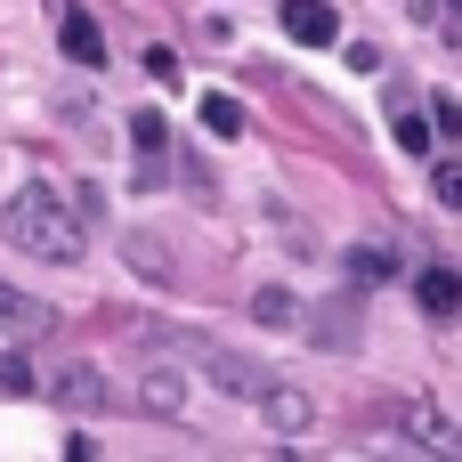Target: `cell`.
Here are the masks:
<instances>
[{
	"label": "cell",
	"instance_id": "cell-19",
	"mask_svg": "<svg viewBox=\"0 0 462 462\" xmlns=\"http://www.w3.org/2000/svg\"><path fill=\"white\" fill-rule=\"evenodd\" d=\"M447 8H455V16H462V0H447Z\"/></svg>",
	"mask_w": 462,
	"mask_h": 462
},
{
	"label": "cell",
	"instance_id": "cell-3",
	"mask_svg": "<svg viewBox=\"0 0 462 462\" xmlns=\"http://www.w3.org/2000/svg\"><path fill=\"white\" fill-rule=\"evenodd\" d=\"M398 430H406V447H422V455H447L462 462V430L430 406V398H406V414H398Z\"/></svg>",
	"mask_w": 462,
	"mask_h": 462
},
{
	"label": "cell",
	"instance_id": "cell-18",
	"mask_svg": "<svg viewBox=\"0 0 462 462\" xmlns=\"http://www.w3.org/2000/svg\"><path fill=\"white\" fill-rule=\"evenodd\" d=\"M430 122H439V130L455 138V130H462V106H455V97H430Z\"/></svg>",
	"mask_w": 462,
	"mask_h": 462
},
{
	"label": "cell",
	"instance_id": "cell-15",
	"mask_svg": "<svg viewBox=\"0 0 462 462\" xmlns=\"http://www.w3.org/2000/svg\"><path fill=\"white\" fill-rule=\"evenodd\" d=\"M349 276H357V284H382V276H390V252H374V244L349 252Z\"/></svg>",
	"mask_w": 462,
	"mask_h": 462
},
{
	"label": "cell",
	"instance_id": "cell-17",
	"mask_svg": "<svg viewBox=\"0 0 462 462\" xmlns=\"http://www.w3.org/2000/svg\"><path fill=\"white\" fill-rule=\"evenodd\" d=\"M430 187H439V203H447V211H462V162H439V179H430Z\"/></svg>",
	"mask_w": 462,
	"mask_h": 462
},
{
	"label": "cell",
	"instance_id": "cell-11",
	"mask_svg": "<svg viewBox=\"0 0 462 462\" xmlns=\"http://www.w3.org/2000/svg\"><path fill=\"white\" fill-rule=\"evenodd\" d=\"M211 382H219L227 398H252V406H260V390H268V374L244 365V357H211Z\"/></svg>",
	"mask_w": 462,
	"mask_h": 462
},
{
	"label": "cell",
	"instance_id": "cell-13",
	"mask_svg": "<svg viewBox=\"0 0 462 462\" xmlns=\"http://www.w3.org/2000/svg\"><path fill=\"white\" fill-rule=\"evenodd\" d=\"M203 130H211V138H244V106L211 89V97H203Z\"/></svg>",
	"mask_w": 462,
	"mask_h": 462
},
{
	"label": "cell",
	"instance_id": "cell-6",
	"mask_svg": "<svg viewBox=\"0 0 462 462\" xmlns=\"http://www.w3.org/2000/svg\"><path fill=\"white\" fill-rule=\"evenodd\" d=\"M276 24H284L292 41H309V49H333V41H341L333 0H276Z\"/></svg>",
	"mask_w": 462,
	"mask_h": 462
},
{
	"label": "cell",
	"instance_id": "cell-2",
	"mask_svg": "<svg viewBox=\"0 0 462 462\" xmlns=\"http://www.w3.org/2000/svg\"><path fill=\"white\" fill-rule=\"evenodd\" d=\"M130 146H138V187H171V122L154 106L130 114Z\"/></svg>",
	"mask_w": 462,
	"mask_h": 462
},
{
	"label": "cell",
	"instance_id": "cell-1",
	"mask_svg": "<svg viewBox=\"0 0 462 462\" xmlns=\"http://www.w3.org/2000/svg\"><path fill=\"white\" fill-rule=\"evenodd\" d=\"M8 244L16 252H32V260H49V268H73L81 260V219L65 211V195L57 187H16L8 195Z\"/></svg>",
	"mask_w": 462,
	"mask_h": 462
},
{
	"label": "cell",
	"instance_id": "cell-10",
	"mask_svg": "<svg viewBox=\"0 0 462 462\" xmlns=\"http://www.w3.org/2000/svg\"><path fill=\"white\" fill-rule=\"evenodd\" d=\"M252 317H260L268 333H292V325H300V300H292L284 284H260V292H252Z\"/></svg>",
	"mask_w": 462,
	"mask_h": 462
},
{
	"label": "cell",
	"instance_id": "cell-12",
	"mask_svg": "<svg viewBox=\"0 0 462 462\" xmlns=\"http://www.w3.org/2000/svg\"><path fill=\"white\" fill-rule=\"evenodd\" d=\"M414 292H422V309H430V317H455V309H462V276H455V268H422V284H414Z\"/></svg>",
	"mask_w": 462,
	"mask_h": 462
},
{
	"label": "cell",
	"instance_id": "cell-9",
	"mask_svg": "<svg viewBox=\"0 0 462 462\" xmlns=\"http://www.w3.org/2000/svg\"><path fill=\"white\" fill-rule=\"evenodd\" d=\"M57 41H65V57H73V65H106V32H97V16H89V8H65V32H57Z\"/></svg>",
	"mask_w": 462,
	"mask_h": 462
},
{
	"label": "cell",
	"instance_id": "cell-8",
	"mask_svg": "<svg viewBox=\"0 0 462 462\" xmlns=\"http://www.w3.org/2000/svg\"><path fill=\"white\" fill-rule=\"evenodd\" d=\"M138 406L171 422V414L187 406V374H179V365H146V382H138Z\"/></svg>",
	"mask_w": 462,
	"mask_h": 462
},
{
	"label": "cell",
	"instance_id": "cell-14",
	"mask_svg": "<svg viewBox=\"0 0 462 462\" xmlns=\"http://www.w3.org/2000/svg\"><path fill=\"white\" fill-rule=\"evenodd\" d=\"M390 138H398L406 154H422V146L439 138V122H430V114H406V106H398V114H390Z\"/></svg>",
	"mask_w": 462,
	"mask_h": 462
},
{
	"label": "cell",
	"instance_id": "cell-5",
	"mask_svg": "<svg viewBox=\"0 0 462 462\" xmlns=\"http://www.w3.org/2000/svg\"><path fill=\"white\" fill-rule=\"evenodd\" d=\"M41 390H49V398H57V406H65V414H97V406H106V398H114V390H106V374H97V365H57V374H49V382H41Z\"/></svg>",
	"mask_w": 462,
	"mask_h": 462
},
{
	"label": "cell",
	"instance_id": "cell-4",
	"mask_svg": "<svg viewBox=\"0 0 462 462\" xmlns=\"http://www.w3.org/2000/svg\"><path fill=\"white\" fill-rule=\"evenodd\" d=\"M260 422H268L276 439H309V430H317V398L292 390V382H268V390H260Z\"/></svg>",
	"mask_w": 462,
	"mask_h": 462
},
{
	"label": "cell",
	"instance_id": "cell-16",
	"mask_svg": "<svg viewBox=\"0 0 462 462\" xmlns=\"http://www.w3.org/2000/svg\"><path fill=\"white\" fill-rule=\"evenodd\" d=\"M32 390H41V382H32L16 357H0V398H32Z\"/></svg>",
	"mask_w": 462,
	"mask_h": 462
},
{
	"label": "cell",
	"instance_id": "cell-7",
	"mask_svg": "<svg viewBox=\"0 0 462 462\" xmlns=\"http://www.w3.org/2000/svg\"><path fill=\"white\" fill-rule=\"evenodd\" d=\"M49 325H57V309H49V300H32V292L0 284V333H8V341H41Z\"/></svg>",
	"mask_w": 462,
	"mask_h": 462
}]
</instances>
